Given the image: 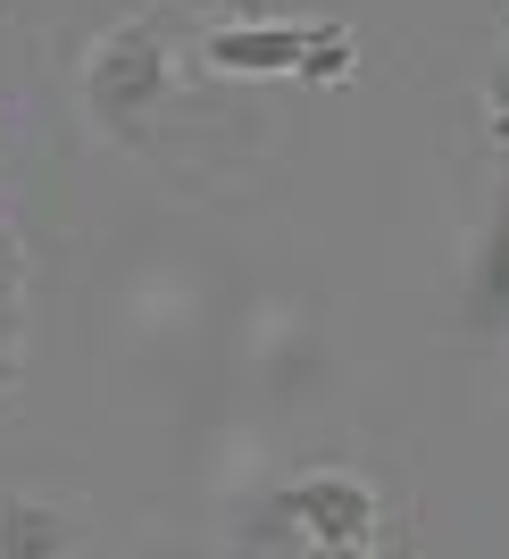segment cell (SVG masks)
<instances>
[{"label":"cell","instance_id":"obj_5","mask_svg":"<svg viewBox=\"0 0 509 559\" xmlns=\"http://www.w3.org/2000/svg\"><path fill=\"white\" fill-rule=\"evenodd\" d=\"M17 318H25V293L0 284V393L17 384Z\"/></svg>","mask_w":509,"mask_h":559},{"label":"cell","instance_id":"obj_6","mask_svg":"<svg viewBox=\"0 0 509 559\" xmlns=\"http://www.w3.org/2000/svg\"><path fill=\"white\" fill-rule=\"evenodd\" d=\"M309 559H384L376 543H309Z\"/></svg>","mask_w":509,"mask_h":559},{"label":"cell","instance_id":"obj_1","mask_svg":"<svg viewBox=\"0 0 509 559\" xmlns=\"http://www.w3.org/2000/svg\"><path fill=\"white\" fill-rule=\"evenodd\" d=\"M176 25H185L176 9H142V17L109 25L75 68V100L93 117V134L134 159L159 151V117L176 100Z\"/></svg>","mask_w":509,"mask_h":559},{"label":"cell","instance_id":"obj_7","mask_svg":"<svg viewBox=\"0 0 509 559\" xmlns=\"http://www.w3.org/2000/svg\"><path fill=\"white\" fill-rule=\"evenodd\" d=\"M217 9H226L234 25H242V17H268V0H217Z\"/></svg>","mask_w":509,"mask_h":559},{"label":"cell","instance_id":"obj_3","mask_svg":"<svg viewBox=\"0 0 509 559\" xmlns=\"http://www.w3.org/2000/svg\"><path fill=\"white\" fill-rule=\"evenodd\" d=\"M276 510L293 518L309 543H376L384 492H376L368 476H351V467H301V476L276 492Z\"/></svg>","mask_w":509,"mask_h":559},{"label":"cell","instance_id":"obj_2","mask_svg":"<svg viewBox=\"0 0 509 559\" xmlns=\"http://www.w3.org/2000/svg\"><path fill=\"white\" fill-rule=\"evenodd\" d=\"M209 75H293V84H343L359 68L351 25L334 17H242V25H209L201 43Z\"/></svg>","mask_w":509,"mask_h":559},{"label":"cell","instance_id":"obj_4","mask_svg":"<svg viewBox=\"0 0 509 559\" xmlns=\"http://www.w3.org/2000/svg\"><path fill=\"white\" fill-rule=\"evenodd\" d=\"M84 551V510L43 501V492H0V559H75Z\"/></svg>","mask_w":509,"mask_h":559}]
</instances>
